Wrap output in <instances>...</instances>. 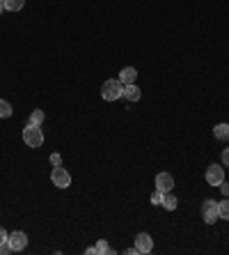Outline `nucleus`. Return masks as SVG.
Masks as SVG:
<instances>
[{
    "label": "nucleus",
    "mask_w": 229,
    "mask_h": 255,
    "mask_svg": "<svg viewBox=\"0 0 229 255\" xmlns=\"http://www.w3.org/2000/svg\"><path fill=\"white\" fill-rule=\"evenodd\" d=\"M101 97L105 101H117L124 97V83L119 78H108V81L101 85Z\"/></svg>",
    "instance_id": "nucleus-1"
},
{
    "label": "nucleus",
    "mask_w": 229,
    "mask_h": 255,
    "mask_svg": "<svg viewBox=\"0 0 229 255\" xmlns=\"http://www.w3.org/2000/svg\"><path fill=\"white\" fill-rule=\"evenodd\" d=\"M23 141H26L28 147H41L44 145V134H41L39 124H28L23 129Z\"/></svg>",
    "instance_id": "nucleus-2"
},
{
    "label": "nucleus",
    "mask_w": 229,
    "mask_h": 255,
    "mask_svg": "<svg viewBox=\"0 0 229 255\" xmlns=\"http://www.w3.org/2000/svg\"><path fill=\"white\" fill-rule=\"evenodd\" d=\"M202 219L209 225H213V223L220 219V212H218V202L216 200H204L202 202Z\"/></svg>",
    "instance_id": "nucleus-3"
},
{
    "label": "nucleus",
    "mask_w": 229,
    "mask_h": 255,
    "mask_svg": "<svg viewBox=\"0 0 229 255\" xmlns=\"http://www.w3.org/2000/svg\"><path fill=\"white\" fill-rule=\"evenodd\" d=\"M51 182L58 188H66L69 184H71V175L66 173L62 166H55V168H53V173H51Z\"/></svg>",
    "instance_id": "nucleus-4"
},
{
    "label": "nucleus",
    "mask_w": 229,
    "mask_h": 255,
    "mask_svg": "<svg viewBox=\"0 0 229 255\" xmlns=\"http://www.w3.org/2000/svg\"><path fill=\"white\" fill-rule=\"evenodd\" d=\"M223 182H225V170L220 168V166H209V168H206V184L220 186Z\"/></svg>",
    "instance_id": "nucleus-5"
},
{
    "label": "nucleus",
    "mask_w": 229,
    "mask_h": 255,
    "mask_svg": "<svg viewBox=\"0 0 229 255\" xmlns=\"http://www.w3.org/2000/svg\"><path fill=\"white\" fill-rule=\"evenodd\" d=\"M7 242H9L12 251H23L28 246V235L26 232H21V230H16V232H9Z\"/></svg>",
    "instance_id": "nucleus-6"
},
{
    "label": "nucleus",
    "mask_w": 229,
    "mask_h": 255,
    "mask_svg": "<svg viewBox=\"0 0 229 255\" xmlns=\"http://www.w3.org/2000/svg\"><path fill=\"white\" fill-rule=\"evenodd\" d=\"M172 186H174V177L170 173H158L156 175V188L163 191V193H170Z\"/></svg>",
    "instance_id": "nucleus-7"
},
{
    "label": "nucleus",
    "mask_w": 229,
    "mask_h": 255,
    "mask_svg": "<svg viewBox=\"0 0 229 255\" xmlns=\"http://www.w3.org/2000/svg\"><path fill=\"white\" fill-rule=\"evenodd\" d=\"M135 249H137V253H151V249H154V239H151L147 232H140V235L135 237Z\"/></svg>",
    "instance_id": "nucleus-8"
},
{
    "label": "nucleus",
    "mask_w": 229,
    "mask_h": 255,
    "mask_svg": "<svg viewBox=\"0 0 229 255\" xmlns=\"http://www.w3.org/2000/svg\"><path fill=\"white\" fill-rule=\"evenodd\" d=\"M137 78V72L133 67H124L122 72H119V81L124 83V85H131V83H135Z\"/></svg>",
    "instance_id": "nucleus-9"
},
{
    "label": "nucleus",
    "mask_w": 229,
    "mask_h": 255,
    "mask_svg": "<svg viewBox=\"0 0 229 255\" xmlns=\"http://www.w3.org/2000/svg\"><path fill=\"white\" fill-rule=\"evenodd\" d=\"M142 97V90L135 85V83H131V85H124V99L129 101H137Z\"/></svg>",
    "instance_id": "nucleus-10"
},
{
    "label": "nucleus",
    "mask_w": 229,
    "mask_h": 255,
    "mask_svg": "<svg viewBox=\"0 0 229 255\" xmlns=\"http://www.w3.org/2000/svg\"><path fill=\"white\" fill-rule=\"evenodd\" d=\"M213 136H216L218 141H225V138H229V124H225V122L216 124V127H213Z\"/></svg>",
    "instance_id": "nucleus-11"
},
{
    "label": "nucleus",
    "mask_w": 229,
    "mask_h": 255,
    "mask_svg": "<svg viewBox=\"0 0 229 255\" xmlns=\"http://www.w3.org/2000/svg\"><path fill=\"white\" fill-rule=\"evenodd\" d=\"M2 2H5L7 12H21L23 5H26V0H2Z\"/></svg>",
    "instance_id": "nucleus-12"
},
{
    "label": "nucleus",
    "mask_w": 229,
    "mask_h": 255,
    "mask_svg": "<svg viewBox=\"0 0 229 255\" xmlns=\"http://www.w3.org/2000/svg\"><path fill=\"white\" fill-rule=\"evenodd\" d=\"M177 205H179V200L174 198V195H172V191L163 195V207L165 209H170V212H172V209H177Z\"/></svg>",
    "instance_id": "nucleus-13"
},
{
    "label": "nucleus",
    "mask_w": 229,
    "mask_h": 255,
    "mask_svg": "<svg viewBox=\"0 0 229 255\" xmlns=\"http://www.w3.org/2000/svg\"><path fill=\"white\" fill-rule=\"evenodd\" d=\"M12 104L5 99H0V117H12Z\"/></svg>",
    "instance_id": "nucleus-14"
},
{
    "label": "nucleus",
    "mask_w": 229,
    "mask_h": 255,
    "mask_svg": "<svg viewBox=\"0 0 229 255\" xmlns=\"http://www.w3.org/2000/svg\"><path fill=\"white\" fill-rule=\"evenodd\" d=\"M44 110H41V108H37V110H33V113H30V124H39L41 127V122H44Z\"/></svg>",
    "instance_id": "nucleus-15"
},
{
    "label": "nucleus",
    "mask_w": 229,
    "mask_h": 255,
    "mask_svg": "<svg viewBox=\"0 0 229 255\" xmlns=\"http://www.w3.org/2000/svg\"><path fill=\"white\" fill-rule=\"evenodd\" d=\"M218 212H220V219L229 221V198L223 200V202H218Z\"/></svg>",
    "instance_id": "nucleus-16"
},
{
    "label": "nucleus",
    "mask_w": 229,
    "mask_h": 255,
    "mask_svg": "<svg viewBox=\"0 0 229 255\" xmlns=\"http://www.w3.org/2000/svg\"><path fill=\"white\" fill-rule=\"evenodd\" d=\"M94 249H97V253H101V255H108V253H112V249H110V246H108V242H105V239H98Z\"/></svg>",
    "instance_id": "nucleus-17"
},
{
    "label": "nucleus",
    "mask_w": 229,
    "mask_h": 255,
    "mask_svg": "<svg viewBox=\"0 0 229 255\" xmlns=\"http://www.w3.org/2000/svg\"><path fill=\"white\" fill-rule=\"evenodd\" d=\"M163 191H158V188H156V193H154V195H151V205H163Z\"/></svg>",
    "instance_id": "nucleus-18"
},
{
    "label": "nucleus",
    "mask_w": 229,
    "mask_h": 255,
    "mask_svg": "<svg viewBox=\"0 0 229 255\" xmlns=\"http://www.w3.org/2000/svg\"><path fill=\"white\" fill-rule=\"evenodd\" d=\"M7 253H12V246H9V242L0 244V255H7Z\"/></svg>",
    "instance_id": "nucleus-19"
},
{
    "label": "nucleus",
    "mask_w": 229,
    "mask_h": 255,
    "mask_svg": "<svg viewBox=\"0 0 229 255\" xmlns=\"http://www.w3.org/2000/svg\"><path fill=\"white\" fill-rule=\"evenodd\" d=\"M51 163H53V166H60V163H62V156H60L58 152H55V154H51Z\"/></svg>",
    "instance_id": "nucleus-20"
},
{
    "label": "nucleus",
    "mask_w": 229,
    "mask_h": 255,
    "mask_svg": "<svg viewBox=\"0 0 229 255\" xmlns=\"http://www.w3.org/2000/svg\"><path fill=\"white\" fill-rule=\"evenodd\" d=\"M7 237H9V232H5V228H0V244H5Z\"/></svg>",
    "instance_id": "nucleus-21"
},
{
    "label": "nucleus",
    "mask_w": 229,
    "mask_h": 255,
    "mask_svg": "<svg viewBox=\"0 0 229 255\" xmlns=\"http://www.w3.org/2000/svg\"><path fill=\"white\" fill-rule=\"evenodd\" d=\"M223 161H225V166H229V147L223 152Z\"/></svg>",
    "instance_id": "nucleus-22"
},
{
    "label": "nucleus",
    "mask_w": 229,
    "mask_h": 255,
    "mask_svg": "<svg viewBox=\"0 0 229 255\" xmlns=\"http://www.w3.org/2000/svg\"><path fill=\"white\" fill-rule=\"evenodd\" d=\"M220 186H223V193H225V195H229V184H225V182H223Z\"/></svg>",
    "instance_id": "nucleus-23"
},
{
    "label": "nucleus",
    "mask_w": 229,
    "mask_h": 255,
    "mask_svg": "<svg viewBox=\"0 0 229 255\" xmlns=\"http://www.w3.org/2000/svg\"><path fill=\"white\" fill-rule=\"evenodd\" d=\"M5 12V2H2V0H0V14Z\"/></svg>",
    "instance_id": "nucleus-24"
}]
</instances>
